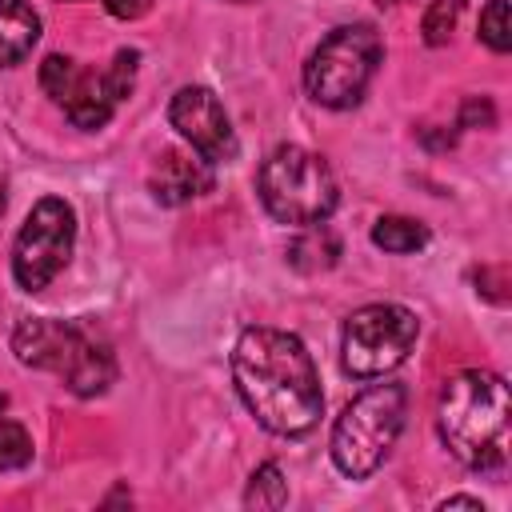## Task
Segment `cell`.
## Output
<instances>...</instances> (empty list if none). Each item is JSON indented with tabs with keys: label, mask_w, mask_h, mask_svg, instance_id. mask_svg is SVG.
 <instances>
[{
	"label": "cell",
	"mask_w": 512,
	"mask_h": 512,
	"mask_svg": "<svg viewBox=\"0 0 512 512\" xmlns=\"http://www.w3.org/2000/svg\"><path fill=\"white\" fill-rule=\"evenodd\" d=\"M232 384L240 404L272 436H308L324 412L320 368L296 332L252 324L232 344Z\"/></svg>",
	"instance_id": "1"
},
{
	"label": "cell",
	"mask_w": 512,
	"mask_h": 512,
	"mask_svg": "<svg viewBox=\"0 0 512 512\" xmlns=\"http://www.w3.org/2000/svg\"><path fill=\"white\" fill-rule=\"evenodd\" d=\"M512 396L500 372L464 368L444 380L436 404V432L452 460L472 472H496L508 460Z\"/></svg>",
	"instance_id": "2"
},
{
	"label": "cell",
	"mask_w": 512,
	"mask_h": 512,
	"mask_svg": "<svg viewBox=\"0 0 512 512\" xmlns=\"http://www.w3.org/2000/svg\"><path fill=\"white\" fill-rule=\"evenodd\" d=\"M12 352L24 368L52 372L80 400L104 396L116 384V356L104 336H96L80 320L56 316H24L12 332Z\"/></svg>",
	"instance_id": "3"
},
{
	"label": "cell",
	"mask_w": 512,
	"mask_h": 512,
	"mask_svg": "<svg viewBox=\"0 0 512 512\" xmlns=\"http://www.w3.org/2000/svg\"><path fill=\"white\" fill-rule=\"evenodd\" d=\"M404 416H408L404 384L384 380V384H368L364 392H356L332 424L328 456H332L336 472L348 480H368L392 456V448L404 432Z\"/></svg>",
	"instance_id": "4"
},
{
	"label": "cell",
	"mask_w": 512,
	"mask_h": 512,
	"mask_svg": "<svg viewBox=\"0 0 512 512\" xmlns=\"http://www.w3.org/2000/svg\"><path fill=\"white\" fill-rule=\"evenodd\" d=\"M256 196L264 212L288 228L324 224L340 204V188H336L328 160L300 144H276L260 160Z\"/></svg>",
	"instance_id": "5"
},
{
	"label": "cell",
	"mask_w": 512,
	"mask_h": 512,
	"mask_svg": "<svg viewBox=\"0 0 512 512\" xmlns=\"http://www.w3.org/2000/svg\"><path fill=\"white\" fill-rule=\"evenodd\" d=\"M136 68H140V52L136 48H120L112 56L108 68H88L72 56H44L40 64V88L48 92V100L56 108H64L68 124L80 128V132H96L104 128L116 108L132 96L136 88Z\"/></svg>",
	"instance_id": "6"
},
{
	"label": "cell",
	"mask_w": 512,
	"mask_h": 512,
	"mask_svg": "<svg viewBox=\"0 0 512 512\" xmlns=\"http://www.w3.org/2000/svg\"><path fill=\"white\" fill-rule=\"evenodd\" d=\"M384 64V40L372 24H340L332 28L304 64V92L312 104L348 112L364 100L368 84Z\"/></svg>",
	"instance_id": "7"
},
{
	"label": "cell",
	"mask_w": 512,
	"mask_h": 512,
	"mask_svg": "<svg viewBox=\"0 0 512 512\" xmlns=\"http://www.w3.org/2000/svg\"><path fill=\"white\" fill-rule=\"evenodd\" d=\"M420 320L404 304H364L340 328V368L352 380H376L408 360Z\"/></svg>",
	"instance_id": "8"
},
{
	"label": "cell",
	"mask_w": 512,
	"mask_h": 512,
	"mask_svg": "<svg viewBox=\"0 0 512 512\" xmlns=\"http://www.w3.org/2000/svg\"><path fill=\"white\" fill-rule=\"evenodd\" d=\"M76 208L64 196H40L12 244V280L20 292H44L72 260Z\"/></svg>",
	"instance_id": "9"
},
{
	"label": "cell",
	"mask_w": 512,
	"mask_h": 512,
	"mask_svg": "<svg viewBox=\"0 0 512 512\" xmlns=\"http://www.w3.org/2000/svg\"><path fill=\"white\" fill-rule=\"evenodd\" d=\"M168 124L192 144L196 156H204L212 168L232 164L240 156V140L232 132V120L220 104V96L204 84H184L168 100Z\"/></svg>",
	"instance_id": "10"
},
{
	"label": "cell",
	"mask_w": 512,
	"mask_h": 512,
	"mask_svg": "<svg viewBox=\"0 0 512 512\" xmlns=\"http://www.w3.org/2000/svg\"><path fill=\"white\" fill-rule=\"evenodd\" d=\"M212 188H216V172H212V164H208L204 156H196V152H176V148H168V152L156 156V164H152V172H148V192H152V200L164 204V208L188 204V200H196V196H204V192H212Z\"/></svg>",
	"instance_id": "11"
},
{
	"label": "cell",
	"mask_w": 512,
	"mask_h": 512,
	"mask_svg": "<svg viewBox=\"0 0 512 512\" xmlns=\"http://www.w3.org/2000/svg\"><path fill=\"white\" fill-rule=\"evenodd\" d=\"M40 44V12L28 0H0V68H16Z\"/></svg>",
	"instance_id": "12"
},
{
	"label": "cell",
	"mask_w": 512,
	"mask_h": 512,
	"mask_svg": "<svg viewBox=\"0 0 512 512\" xmlns=\"http://www.w3.org/2000/svg\"><path fill=\"white\" fill-rule=\"evenodd\" d=\"M336 256H340V240H336L324 224L300 228V236H296L292 248H288V264H292L296 272H324V268L336 264Z\"/></svg>",
	"instance_id": "13"
},
{
	"label": "cell",
	"mask_w": 512,
	"mask_h": 512,
	"mask_svg": "<svg viewBox=\"0 0 512 512\" xmlns=\"http://www.w3.org/2000/svg\"><path fill=\"white\" fill-rule=\"evenodd\" d=\"M428 240H432L428 224H420L412 216H380L372 224V244L392 256H412V252L428 248Z\"/></svg>",
	"instance_id": "14"
},
{
	"label": "cell",
	"mask_w": 512,
	"mask_h": 512,
	"mask_svg": "<svg viewBox=\"0 0 512 512\" xmlns=\"http://www.w3.org/2000/svg\"><path fill=\"white\" fill-rule=\"evenodd\" d=\"M4 412H8V392H0V472H16L32 464L36 444H32V432Z\"/></svg>",
	"instance_id": "15"
},
{
	"label": "cell",
	"mask_w": 512,
	"mask_h": 512,
	"mask_svg": "<svg viewBox=\"0 0 512 512\" xmlns=\"http://www.w3.org/2000/svg\"><path fill=\"white\" fill-rule=\"evenodd\" d=\"M288 504V480L280 472V464H260L252 476H248V488H244V508H284Z\"/></svg>",
	"instance_id": "16"
},
{
	"label": "cell",
	"mask_w": 512,
	"mask_h": 512,
	"mask_svg": "<svg viewBox=\"0 0 512 512\" xmlns=\"http://www.w3.org/2000/svg\"><path fill=\"white\" fill-rule=\"evenodd\" d=\"M480 44L492 48L496 56L512 52V20H508V0H488L480 12Z\"/></svg>",
	"instance_id": "17"
},
{
	"label": "cell",
	"mask_w": 512,
	"mask_h": 512,
	"mask_svg": "<svg viewBox=\"0 0 512 512\" xmlns=\"http://www.w3.org/2000/svg\"><path fill=\"white\" fill-rule=\"evenodd\" d=\"M460 12H464V0H432V4H428V12H424V20H420L424 44H432V48L448 44V40H452V32H456Z\"/></svg>",
	"instance_id": "18"
},
{
	"label": "cell",
	"mask_w": 512,
	"mask_h": 512,
	"mask_svg": "<svg viewBox=\"0 0 512 512\" xmlns=\"http://www.w3.org/2000/svg\"><path fill=\"white\" fill-rule=\"evenodd\" d=\"M116 20H136L144 12V0H100Z\"/></svg>",
	"instance_id": "19"
},
{
	"label": "cell",
	"mask_w": 512,
	"mask_h": 512,
	"mask_svg": "<svg viewBox=\"0 0 512 512\" xmlns=\"http://www.w3.org/2000/svg\"><path fill=\"white\" fill-rule=\"evenodd\" d=\"M436 508H440V512H448V508H472V512H484V500H476V496H444Z\"/></svg>",
	"instance_id": "20"
},
{
	"label": "cell",
	"mask_w": 512,
	"mask_h": 512,
	"mask_svg": "<svg viewBox=\"0 0 512 512\" xmlns=\"http://www.w3.org/2000/svg\"><path fill=\"white\" fill-rule=\"evenodd\" d=\"M376 4H404V0H376Z\"/></svg>",
	"instance_id": "21"
},
{
	"label": "cell",
	"mask_w": 512,
	"mask_h": 512,
	"mask_svg": "<svg viewBox=\"0 0 512 512\" xmlns=\"http://www.w3.org/2000/svg\"><path fill=\"white\" fill-rule=\"evenodd\" d=\"M236 4H248V0H236Z\"/></svg>",
	"instance_id": "22"
}]
</instances>
